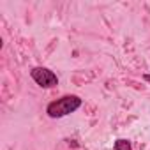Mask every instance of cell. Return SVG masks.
Returning a JSON list of instances; mask_svg holds the SVG:
<instances>
[{
    "instance_id": "obj_1",
    "label": "cell",
    "mask_w": 150,
    "mask_h": 150,
    "mask_svg": "<svg viewBox=\"0 0 150 150\" xmlns=\"http://www.w3.org/2000/svg\"><path fill=\"white\" fill-rule=\"evenodd\" d=\"M81 103L83 101L78 96H64V97L50 103L48 108H46V113L51 118H62V117H65L69 113H74L81 106Z\"/></svg>"
},
{
    "instance_id": "obj_2",
    "label": "cell",
    "mask_w": 150,
    "mask_h": 150,
    "mask_svg": "<svg viewBox=\"0 0 150 150\" xmlns=\"http://www.w3.org/2000/svg\"><path fill=\"white\" fill-rule=\"evenodd\" d=\"M30 76H32V80H34L39 87H42V88H53V87L58 85L57 74H55L53 71L46 69V67H34V69L30 71Z\"/></svg>"
},
{
    "instance_id": "obj_3",
    "label": "cell",
    "mask_w": 150,
    "mask_h": 150,
    "mask_svg": "<svg viewBox=\"0 0 150 150\" xmlns=\"http://www.w3.org/2000/svg\"><path fill=\"white\" fill-rule=\"evenodd\" d=\"M115 150H132V145H131V141H129V139L120 138V139H117V141H115Z\"/></svg>"
},
{
    "instance_id": "obj_4",
    "label": "cell",
    "mask_w": 150,
    "mask_h": 150,
    "mask_svg": "<svg viewBox=\"0 0 150 150\" xmlns=\"http://www.w3.org/2000/svg\"><path fill=\"white\" fill-rule=\"evenodd\" d=\"M143 80H145V81H148V83H150V74H143Z\"/></svg>"
}]
</instances>
